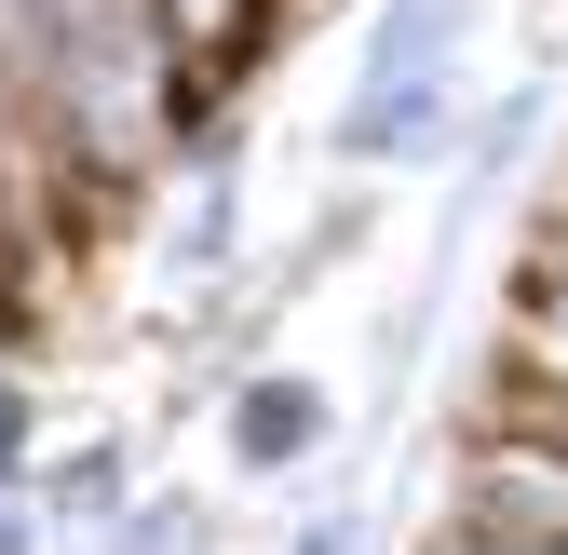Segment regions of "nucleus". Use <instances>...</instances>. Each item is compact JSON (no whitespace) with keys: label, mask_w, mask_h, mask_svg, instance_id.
<instances>
[{"label":"nucleus","mask_w":568,"mask_h":555,"mask_svg":"<svg viewBox=\"0 0 568 555\" xmlns=\"http://www.w3.org/2000/svg\"><path fill=\"white\" fill-rule=\"evenodd\" d=\"M163 41H176V82H190V122L244 82V54L271 41V0H150Z\"/></svg>","instance_id":"1"},{"label":"nucleus","mask_w":568,"mask_h":555,"mask_svg":"<svg viewBox=\"0 0 568 555\" xmlns=\"http://www.w3.org/2000/svg\"><path fill=\"white\" fill-rule=\"evenodd\" d=\"M460 122V68H419V82H366L338 109V163H406L434 150V135Z\"/></svg>","instance_id":"2"},{"label":"nucleus","mask_w":568,"mask_h":555,"mask_svg":"<svg viewBox=\"0 0 568 555\" xmlns=\"http://www.w3.org/2000/svg\"><path fill=\"white\" fill-rule=\"evenodd\" d=\"M312 447H325V393L312 380H244L231 393V461L244 474H298Z\"/></svg>","instance_id":"3"},{"label":"nucleus","mask_w":568,"mask_h":555,"mask_svg":"<svg viewBox=\"0 0 568 555\" xmlns=\"http://www.w3.org/2000/svg\"><path fill=\"white\" fill-rule=\"evenodd\" d=\"M41 502H54L68 528H95V542H109V528L135 515V461L95 434V447H68V461H54V488H41Z\"/></svg>","instance_id":"4"},{"label":"nucleus","mask_w":568,"mask_h":555,"mask_svg":"<svg viewBox=\"0 0 568 555\" xmlns=\"http://www.w3.org/2000/svg\"><path fill=\"white\" fill-rule=\"evenodd\" d=\"M95 555H203V515H190V502H135Z\"/></svg>","instance_id":"5"},{"label":"nucleus","mask_w":568,"mask_h":555,"mask_svg":"<svg viewBox=\"0 0 568 555\" xmlns=\"http://www.w3.org/2000/svg\"><path fill=\"white\" fill-rule=\"evenodd\" d=\"M528 312V380H568V258L541 271V299H515Z\"/></svg>","instance_id":"6"},{"label":"nucleus","mask_w":568,"mask_h":555,"mask_svg":"<svg viewBox=\"0 0 568 555\" xmlns=\"http://www.w3.org/2000/svg\"><path fill=\"white\" fill-rule=\"evenodd\" d=\"M28 434H41V421H28V380L0 366V488H28Z\"/></svg>","instance_id":"7"},{"label":"nucleus","mask_w":568,"mask_h":555,"mask_svg":"<svg viewBox=\"0 0 568 555\" xmlns=\"http://www.w3.org/2000/svg\"><path fill=\"white\" fill-rule=\"evenodd\" d=\"M298 555H366V528H352V515H325V528H298Z\"/></svg>","instance_id":"8"},{"label":"nucleus","mask_w":568,"mask_h":555,"mask_svg":"<svg viewBox=\"0 0 568 555\" xmlns=\"http://www.w3.org/2000/svg\"><path fill=\"white\" fill-rule=\"evenodd\" d=\"M447 555H568V542H501V528H460Z\"/></svg>","instance_id":"9"},{"label":"nucleus","mask_w":568,"mask_h":555,"mask_svg":"<svg viewBox=\"0 0 568 555\" xmlns=\"http://www.w3.org/2000/svg\"><path fill=\"white\" fill-rule=\"evenodd\" d=\"M0 555H41V515L28 502H0Z\"/></svg>","instance_id":"10"}]
</instances>
